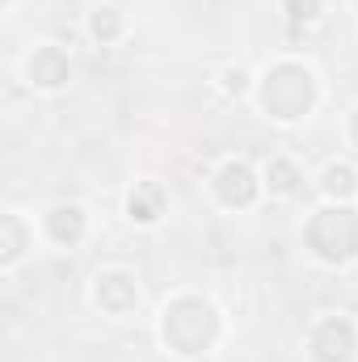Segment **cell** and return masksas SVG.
Wrapping results in <instances>:
<instances>
[{"instance_id": "obj_1", "label": "cell", "mask_w": 358, "mask_h": 362, "mask_svg": "<svg viewBox=\"0 0 358 362\" xmlns=\"http://www.w3.org/2000/svg\"><path fill=\"white\" fill-rule=\"evenodd\" d=\"M215 337V312L202 303V299H178L169 312H165V341L178 350V354H198L207 350Z\"/></svg>"}, {"instance_id": "obj_2", "label": "cell", "mask_w": 358, "mask_h": 362, "mask_svg": "<svg viewBox=\"0 0 358 362\" xmlns=\"http://www.w3.org/2000/svg\"><path fill=\"white\" fill-rule=\"evenodd\" d=\"M308 240L312 249L325 257V262H346L358 253V215L337 206V211H316L312 228H308Z\"/></svg>"}, {"instance_id": "obj_3", "label": "cell", "mask_w": 358, "mask_h": 362, "mask_svg": "<svg viewBox=\"0 0 358 362\" xmlns=\"http://www.w3.org/2000/svg\"><path fill=\"white\" fill-rule=\"evenodd\" d=\"M312 105V76L295 64H282L274 68L266 81V110L278 118H295Z\"/></svg>"}, {"instance_id": "obj_4", "label": "cell", "mask_w": 358, "mask_h": 362, "mask_svg": "<svg viewBox=\"0 0 358 362\" xmlns=\"http://www.w3.org/2000/svg\"><path fill=\"white\" fill-rule=\"evenodd\" d=\"M312 354H316V362H346L354 354V329H350V320H342V316L325 320L312 333Z\"/></svg>"}, {"instance_id": "obj_5", "label": "cell", "mask_w": 358, "mask_h": 362, "mask_svg": "<svg viewBox=\"0 0 358 362\" xmlns=\"http://www.w3.org/2000/svg\"><path fill=\"white\" fill-rule=\"evenodd\" d=\"M215 185H219V198H224L228 206H249V202L258 198V181H253V173H249L245 165H228Z\"/></svg>"}, {"instance_id": "obj_6", "label": "cell", "mask_w": 358, "mask_h": 362, "mask_svg": "<svg viewBox=\"0 0 358 362\" xmlns=\"http://www.w3.org/2000/svg\"><path fill=\"white\" fill-rule=\"evenodd\" d=\"M30 76H34L38 85H59V81H68V55H64L59 47L38 51L34 64H30Z\"/></svg>"}, {"instance_id": "obj_7", "label": "cell", "mask_w": 358, "mask_h": 362, "mask_svg": "<svg viewBox=\"0 0 358 362\" xmlns=\"http://www.w3.org/2000/svg\"><path fill=\"white\" fill-rule=\"evenodd\" d=\"M97 299H101V308H110V312H127V308L135 303V282L122 278V274H110V278H101Z\"/></svg>"}, {"instance_id": "obj_8", "label": "cell", "mask_w": 358, "mask_h": 362, "mask_svg": "<svg viewBox=\"0 0 358 362\" xmlns=\"http://www.w3.org/2000/svg\"><path fill=\"white\" fill-rule=\"evenodd\" d=\"M161 206H165V194H161V185H152V181L135 185V194H131V215H135L139 223H152V219L161 215Z\"/></svg>"}, {"instance_id": "obj_9", "label": "cell", "mask_w": 358, "mask_h": 362, "mask_svg": "<svg viewBox=\"0 0 358 362\" xmlns=\"http://www.w3.org/2000/svg\"><path fill=\"white\" fill-rule=\"evenodd\" d=\"M81 232H85V219H81V211L76 206H55L51 211V236L55 240H81Z\"/></svg>"}, {"instance_id": "obj_10", "label": "cell", "mask_w": 358, "mask_h": 362, "mask_svg": "<svg viewBox=\"0 0 358 362\" xmlns=\"http://www.w3.org/2000/svg\"><path fill=\"white\" fill-rule=\"evenodd\" d=\"M325 189H329V194H354V173H350L346 165H333V169L325 173Z\"/></svg>"}, {"instance_id": "obj_11", "label": "cell", "mask_w": 358, "mask_h": 362, "mask_svg": "<svg viewBox=\"0 0 358 362\" xmlns=\"http://www.w3.org/2000/svg\"><path fill=\"white\" fill-rule=\"evenodd\" d=\"M270 185L282 189V194H291V189L299 185V177H295V169H291L287 160H274V165H270Z\"/></svg>"}, {"instance_id": "obj_12", "label": "cell", "mask_w": 358, "mask_h": 362, "mask_svg": "<svg viewBox=\"0 0 358 362\" xmlns=\"http://www.w3.org/2000/svg\"><path fill=\"white\" fill-rule=\"evenodd\" d=\"M316 8H321V0H287V13H291L295 25H299V21H312Z\"/></svg>"}, {"instance_id": "obj_13", "label": "cell", "mask_w": 358, "mask_h": 362, "mask_svg": "<svg viewBox=\"0 0 358 362\" xmlns=\"http://www.w3.org/2000/svg\"><path fill=\"white\" fill-rule=\"evenodd\" d=\"M93 34H97V38H114V34H118V17H114L110 8L97 13V17H93Z\"/></svg>"}, {"instance_id": "obj_14", "label": "cell", "mask_w": 358, "mask_h": 362, "mask_svg": "<svg viewBox=\"0 0 358 362\" xmlns=\"http://www.w3.org/2000/svg\"><path fill=\"white\" fill-rule=\"evenodd\" d=\"M350 131H354V139H358V114H354V127H350Z\"/></svg>"}]
</instances>
